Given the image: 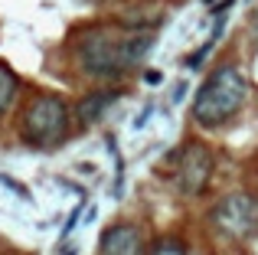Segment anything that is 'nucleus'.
<instances>
[{"mask_svg": "<svg viewBox=\"0 0 258 255\" xmlns=\"http://www.w3.org/2000/svg\"><path fill=\"white\" fill-rule=\"evenodd\" d=\"M154 43V30H131V33H118L108 26H95L85 30L79 36V66L85 76L92 79H121L127 72H134L147 56H151Z\"/></svg>", "mask_w": 258, "mask_h": 255, "instance_id": "obj_1", "label": "nucleus"}, {"mask_svg": "<svg viewBox=\"0 0 258 255\" xmlns=\"http://www.w3.org/2000/svg\"><path fill=\"white\" fill-rule=\"evenodd\" d=\"M248 95V82L235 66H219L206 82L200 85L193 98V121L203 128H219L226 124L235 111L242 108Z\"/></svg>", "mask_w": 258, "mask_h": 255, "instance_id": "obj_2", "label": "nucleus"}, {"mask_svg": "<svg viewBox=\"0 0 258 255\" xmlns=\"http://www.w3.org/2000/svg\"><path fill=\"white\" fill-rule=\"evenodd\" d=\"M69 131V105L59 95H39L23 111V138L33 147H56Z\"/></svg>", "mask_w": 258, "mask_h": 255, "instance_id": "obj_3", "label": "nucleus"}, {"mask_svg": "<svg viewBox=\"0 0 258 255\" xmlns=\"http://www.w3.org/2000/svg\"><path fill=\"white\" fill-rule=\"evenodd\" d=\"M213 226L229 239H248L258 232V197L255 193H229L209 213Z\"/></svg>", "mask_w": 258, "mask_h": 255, "instance_id": "obj_4", "label": "nucleus"}, {"mask_svg": "<svg viewBox=\"0 0 258 255\" xmlns=\"http://www.w3.org/2000/svg\"><path fill=\"white\" fill-rule=\"evenodd\" d=\"M209 177H213V151L200 141H189L176 154V190L183 197H196L206 190Z\"/></svg>", "mask_w": 258, "mask_h": 255, "instance_id": "obj_5", "label": "nucleus"}, {"mask_svg": "<svg viewBox=\"0 0 258 255\" xmlns=\"http://www.w3.org/2000/svg\"><path fill=\"white\" fill-rule=\"evenodd\" d=\"M98 255H141V232L127 223H114L101 232Z\"/></svg>", "mask_w": 258, "mask_h": 255, "instance_id": "obj_6", "label": "nucleus"}, {"mask_svg": "<svg viewBox=\"0 0 258 255\" xmlns=\"http://www.w3.org/2000/svg\"><path fill=\"white\" fill-rule=\"evenodd\" d=\"M118 98H121V89H98V92H88L82 102L76 105V118H79V124H82V128L95 124L108 108H111L114 102H118Z\"/></svg>", "mask_w": 258, "mask_h": 255, "instance_id": "obj_7", "label": "nucleus"}, {"mask_svg": "<svg viewBox=\"0 0 258 255\" xmlns=\"http://www.w3.org/2000/svg\"><path fill=\"white\" fill-rule=\"evenodd\" d=\"M17 72L10 69L7 62H0V118L7 115V108L13 105V98H17Z\"/></svg>", "mask_w": 258, "mask_h": 255, "instance_id": "obj_8", "label": "nucleus"}, {"mask_svg": "<svg viewBox=\"0 0 258 255\" xmlns=\"http://www.w3.org/2000/svg\"><path fill=\"white\" fill-rule=\"evenodd\" d=\"M79 213H82V203H79V206H76V210H72V213H69V219H66V226H62V232H59V239H62V242H69V236H72V232H76V226H79V219H82V216H79Z\"/></svg>", "mask_w": 258, "mask_h": 255, "instance_id": "obj_9", "label": "nucleus"}, {"mask_svg": "<svg viewBox=\"0 0 258 255\" xmlns=\"http://www.w3.org/2000/svg\"><path fill=\"white\" fill-rule=\"evenodd\" d=\"M0 183H7V186H10V193H17L20 200H26V203H33V193L26 190L23 183H17V180H13V177H0Z\"/></svg>", "mask_w": 258, "mask_h": 255, "instance_id": "obj_10", "label": "nucleus"}, {"mask_svg": "<svg viewBox=\"0 0 258 255\" xmlns=\"http://www.w3.org/2000/svg\"><path fill=\"white\" fill-rule=\"evenodd\" d=\"M144 82L154 89V85H160V82H164V72H160V69H151V72H144Z\"/></svg>", "mask_w": 258, "mask_h": 255, "instance_id": "obj_11", "label": "nucleus"}, {"mask_svg": "<svg viewBox=\"0 0 258 255\" xmlns=\"http://www.w3.org/2000/svg\"><path fill=\"white\" fill-rule=\"evenodd\" d=\"M183 95H186V82H176V89H173V95H170V98H173V105H180V102H183Z\"/></svg>", "mask_w": 258, "mask_h": 255, "instance_id": "obj_12", "label": "nucleus"}, {"mask_svg": "<svg viewBox=\"0 0 258 255\" xmlns=\"http://www.w3.org/2000/svg\"><path fill=\"white\" fill-rule=\"evenodd\" d=\"M151 115H154V105H147V108H144V111L138 115V121H134V128H141V124H144V121H147Z\"/></svg>", "mask_w": 258, "mask_h": 255, "instance_id": "obj_13", "label": "nucleus"}, {"mask_svg": "<svg viewBox=\"0 0 258 255\" xmlns=\"http://www.w3.org/2000/svg\"><path fill=\"white\" fill-rule=\"evenodd\" d=\"M232 4H235V0H222V4H216V7H213V13H216V17H222V13H226Z\"/></svg>", "mask_w": 258, "mask_h": 255, "instance_id": "obj_14", "label": "nucleus"}, {"mask_svg": "<svg viewBox=\"0 0 258 255\" xmlns=\"http://www.w3.org/2000/svg\"><path fill=\"white\" fill-rule=\"evenodd\" d=\"M252 26H255V43H258V13L252 17Z\"/></svg>", "mask_w": 258, "mask_h": 255, "instance_id": "obj_15", "label": "nucleus"}]
</instances>
